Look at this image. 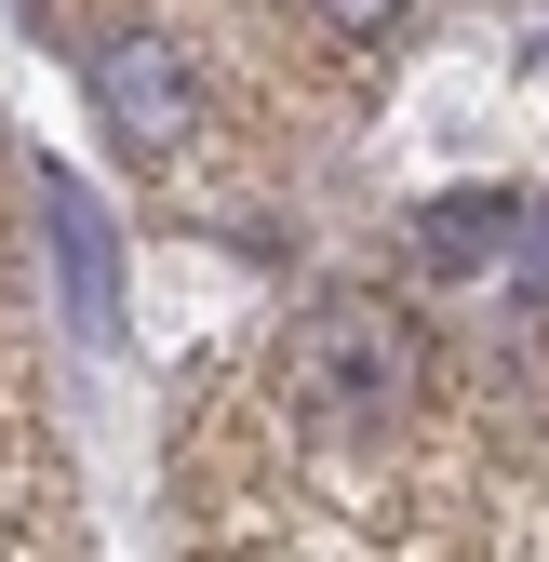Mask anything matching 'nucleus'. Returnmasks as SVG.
<instances>
[{
	"mask_svg": "<svg viewBox=\"0 0 549 562\" xmlns=\"http://www.w3.org/2000/svg\"><path fill=\"white\" fill-rule=\"evenodd\" d=\"M402 389H416V335H402L389 308L335 295V308L295 335V402H322L335 429H389V415H402Z\"/></svg>",
	"mask_w": 549,
	"mask_h": 562,
	"instance_id": "f257e3e1",
	"label": "nucleus"
},
{
	"mask_svg": "<svg viewBox=\"0 0 549 562\" xmlns=\"http://www.w3.org/2000/svg\"><path fill=\"white\" fill-rule=\"evenodd\" d=\"M81 94L108 108V134H121L134 161H161V148H188V121H201V67H188V41H161V27H94Z\"/></svg>",
	"mask_w": 549,
	"mask_h": 562,
	"instance_id": "f03ea898",
	"label": "nucleus"
},
{
	"mask_svg": "<svg viewBox=\"0 0 549 562\" xmlns=\"http://www.w3.org/2000/svg\"><path fill=\"white\" fill-rule=\"evenodd\" d=\"M509 215H523V201H483V188L429 201V268H483V255H509Z\"/></svg>",
	"mask_w": 549,
	"mask_h": 562,
	"instance_id": "7ed1b4c3",
	"label": "nucleus"
},
{
	"mask_svg": "<svg viewBox=\"0 0 549 562\" xmlns=\"http://www.w3.org/2000/svg\"><path fill=\"white\" fill-rule=\"evenodd\" d=\"M496 268H509V295L549 322V201H523V228H509V255H496Z\"/></svg>",
	"mask_w": 549,
	"mask_h": 562,
	"instance_id": "20e7f679",
	"label": "nucleus"
},
{
	"mask_svg": "<svg viewBox=\"0 0 549 562\" xmlns=\"http://www.w3.org/2000/svg\"><path fill=\"white\" fill-rule=\"evenodd\" d=\"M309 14H322L335 41H376V27H402V0H309Z\"/></svg>",
	"mask_w": 549,
	"mask_h": 562,
	"instance_id": "39448f33",
	"label": "nucleus"
}]
</instances>
